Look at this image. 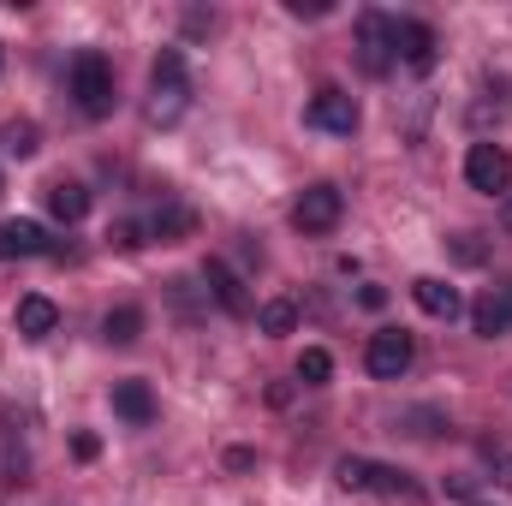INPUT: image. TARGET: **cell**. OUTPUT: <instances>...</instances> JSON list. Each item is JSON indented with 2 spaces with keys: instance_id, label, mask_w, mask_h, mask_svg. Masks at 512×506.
<instances>
[{
  "instance_id": "cell-1",
  "label": "cell",
  "mask_w": 512,
  "mask_h": 506,
  "mask_svg": "<svg viewBox=\"0 0 512 506\" xmlns=\"http://www.w3.org/2000/svg\"><path fill=\"white\" fill-rule=\"evenodd\" d=\"M191 108V72L179 48H161L155 72H149V126H179Z\"/></svg>"
},
{
  "instance_id": "cell-2",
  "label": "cell",
  "mask_w": 512,
  "mask_h": 506,
  "mask_svg": "<svg viewBox=\"0 0 512 506\" xmlns=\"http://www.w3.org/2000/svg\"><path fill=\"white\" fill-rule=\"evenodd\" d=\"M72 96H78V108H84L90 120H108V114H114V66H108L96 48H84V54L72 60Z\"/></svg>"
},
{
  "instance_id": "cell-3",
  "label": "cell",
  "mask_w": 512,
  "mask_h": 506,
  "mask_svg": "<svg viewBox=\"0 0 512 506\" xmlns=\"http://www.w3.org/2000/svg\"><path fill=\"white\" fill-rule=\"evenodd\" d=\"M340 215H346L340 185H310V191L292 203V227H298V233H334V227H340Z\"/></svg>"
},
{
  "instance_id": "cell-4",
  "label": "cell",
  "mask_w": 512,
  "mask_h": 506,
  "mask_svg": "<svg viewBox=\"0 0 512 506\" xmlns=\"http://www.w3.org/2000/svg\"><path fill=\"white\" fill-rule=\"evenodd\" d=\"M465 179H471V191L501 197V191H512V155L501 149V143H471V155H465Z\"/></svg>"
},
{
  "instance_id": "cell-5",
  "label": "cell",
  "mask_w": 512,
  "mask_h": 506,
  "mask_svg": "<svg viewBox=\"0 0 512 506\" xmlns=\"http://www.w3.org/2000/svg\"><path fill=\"white\" fill-rule=\"evenodd\" d=\"M393 18L387 12H364L358 18V66L370 72V78H382V72H393Z\"/></svg>"
},
{
  "instance_id": "cell-6",
  "label": "cell",
  "mask_w": 512,
  "mask_h": 506,
  "mask_svg": "<svg viewBox=\"0 0 512 506\" xmlns=\"http://www.w3.org/2000/svg\"><path fill=\"white\" fill-rule=\"evenodd\" d=\"M393 54H399V66L405 72H435V30L423 24V18H393Z\"/></svg>"
},
{
  "instance_id": "cell-7",
  "label": "cell",
  "mask_w": 512,
  "mask_h": 506,
  "mask_svg": "<svg viewBox=\"0 0 512 506\" xmlns=\"http://www.w3.org/2000/svg\"><path fill=\"white\" fill-rule=\"evenodd\" d=\"M411 334L405 328H382V334H370V352H364V364H370V376L376 381H399L411 370Z\"/></svg>"
},
{
  "instance_id": "cell-8",
  "label": "cell",
  "mask_w": 512,
  "mask_h": 506,
  "mask_svg": "<svg viewBox=\"0 0 512 506\" xmlns=\"http://www.w3.org/2000/svg\"><path fill=\"white\" fill-rule=\"evenodd\" d=\"M304 120L316 131H328V137H352L358 131V102L346 90H316L310 108H304Z\"/></svg>"
},
{
  "instance_id": "cell-9",
  "label": "cell",
  "mask_w": 512,
  "mask_h": 506,
  "mask_svg": "<svg viewBox=\"0 0 512 506\" xmlns=\"http://www.w3.org/2000/svg\"><path fill=\"white\" fill-rule=\"evenodd\" d=\"M471 328L483 334V340H501L512 328V280H501V286H489L477 304H471Z\"/></svg>"
},
{
  "instance_id": "cell-10",
  "label": "cell",
  "mask_w": 512,
  "mask_h": 506,
  "mask_svg": "<svg viewBox=\"0 0 512 506\" xmlns=\"http://www.w3.org/2000/svg\"><path fill=\"white\" fill-rule=\"evenodd\" d=\"M203 280H209V298H215L227 316H251V292H245V280H239L221 256H209V262H203Z\"/></svg>"
},
{
  "instance_id": "cell-11",
  "label": "cell",
  "mask_w": 512,
  "mask_h": 506,
  "mask_svg": "<svg viewBox=\"0 0 512 506\" xmlns=\"http://www.w3.org/2000/svg\"><path fill=\"white\" fill-rule=\"evenodd\" d=\"M60 245L36 227V221H0V262H12V256H54Z\"/></svg>"
},
{
  "instance_id": "cell-12",
  "label": "cell",
  "mask_w": 512,
  "mask_h": 506,
  "mask_svg": "<svg viewBox=\"0 0 512 506\" xmlns=\"http://www.w3.org/2000/svg\"><path fill=\"white\" fill-rule=\"evenodd\" d=\"M411 298H417V310H423V316H435V322H453V316L465 310L459 286H447V280H435V274H423V280L411 286Z\"/></svg>"
},
{
  "instance_id": "cell-13",
  "label": "cell",
  "mask_w": 512,
  "mask_h": 506,
  "mask_svg": "<svg viewBox=\"0 0 512 506\" xmlns=\"http://www.w3.org/2000/svg\"><path fill=\"white\" fill-rule=\"evenodd\" d=\"M42 203H48V215H54V221H66V227L90 215V191H84L78 179H54V185L42 191Z\"/></svg>"
},
{
  "instance_id": "cell-14",
  "label": "cell",
  "mask_w": 512,
  "mask_h": 506,
  "mask_svg": "<svg viewBox=\"0 0 512 506\" xmlns=\"http://www.w3.org/2000/svg\"><path fill=\"white\" fill-rule=\"evenodd\" d=\"M18 334L24 340H48L54 328H60V310H54V298H42V292H30V298H18Z\"/></svg>"
},
{
  "instance_id": "cell-15",
  "label": "cell",
  "mask_w": 512,
  "mask_h": 506,
  "mask_svg": "<svg viewBox=\"0 0 512 506\" xmlns=\"http://www.w3.org/2000/svg\"><path fill=\"white\" fill-rule=\"evenodd\" d=\"M114 411L126 417L131 429H149V423H155V393H149V381H114Z\"/></svg>"
},
{
  "instance_id": "cell-16",
  "label": "cell",
  "mask_w": 512,
  "mask_h": 506,
  "mask_svg": "<svg viewBox=\"0 0 512 506\" xmlns=\"http://www.w3.org/2000/svg\"><path fill=\"white\" fill-rule=\"evenodd\" d=\"M197 233V215L185 209V203H167L155 221H149V239H161V245H179V239H191Z\"/></svg>"
},
{
  "instance_id": "cell-17",
  "label": "cell",
  "mask_w": 512,
  "mask_h": 506,
  "mask_svg": "<svg viewBox=\"0 0 512 506\" xmlns=\"http://www.w3.org/2000/svg\"><path fill=\"white\" fill-rule=\"evenodd\" d=\"M256 328H262V334H292V328H298V304H292V298H268V304L256 310Z\"/></svg>"
},
{
  "instance_id": "cell-18",
  "label": "cell",
  "mask_w": 512,
  "mask_h": 506,
  "mask_svg": "<svg viewBox=\"0 0 512 506\" xmlns=\"http://www.w3.org/2000/svg\"><path fill=\"white\" fill-rule=\"evenodd\" d=\"M102 334H108L114 346H131V340L143 334V310H137V304H120V310H108V322H102Z\"/></svg>"
},
{
  "instance_id": "cell-19",
  "label": "cell",
  "mask_w": 512,
  "mask_h": 506,
  "mask_svg": "<svg viewBox=\"0 0 512 506\" xmlns=\"http://www.w3.org/2000/svg\"><path fill=\"white\" fill-rule=\"evenodd\" d=\"M0 149H6L12 161H30V155H36V126H30V120L6 126V131H0Z\"/></svg>"
},
{
  "instance_id": "cell-20",
  "label": "cell",
  "mask_w": 512,
  "mask_h": 506,
  "mask_svg": "<svg viewBox=\"0 0 512 506\" xmlns=\"http://www.w3.org/2000/svg\"><path fill=\"white\" fill-rule=\"evenodd\" d=\"M328 376H334V358H328L322 346H304V358H298V381H304V387H322Z\"/></svg>"
},
{
  "instance_id": "cell-21",
  "label": "cell",
  "mask_w": 512,
  "mask_h": 506,
  "mask_svg": "<svg viewBox=\"0 0 512 506\" xmlns=\"http://www.w3.org/2000/svg\"><path fill=\"white\" fill-rule=\"evenodd\" d=\"M370 489H376V495H411L405 471H393V465H370Z\"/></svg>"
},
{
  "instance_id": "cell-22",
  "label": "cell",
  "mask_w": 512,
  "mask_h": 506,
  "mask_svg": "<svg viewBox=\"0 0 512 506\" xmlns=\"http://www.w3.org/2000/svg\"><path fill=\"white\" fill-rule=\"evenodd\" d=\"M334 477H340V489H370V459H352V453H346V459L334 465Z\"/></svg>"
},
{
  "instance_id": "cell-23",
  "label": "cell",
  "mask_w": 512,
  "mask_h": 506,
  "mask_svg": "<svg viewBox=\"0 0 512 506\" xmlns=\"http://www.w3.org/2000/svg\"><path fill=\"white\" fill-rule=\"evenodd\" d=\"M108 245L137 251V245H149V227H137V221H114V227H108Z\"/></svg>"
},
{
  "instance_id": "cell-24",
  "label": "cell",
  "mask_w": 512,
  "mask_h": 506,
  "mask_svg": "<svg viewBox=\"0 0 512 506\" xmlns=\"http://www.w3.org/2000/svg\"><path fill=\"white\" fill-rule=\"evenodd\" d=\"M286 12H292V18H328L334 6H328V0H286Z\"/></svg>"
},
{
  "instance_id": "cell-25",
  "label": "cell",
  "mask_w": 512,
  "mask_h": 506,
  "mask_svg": "<svg viewBox=\"0 0 512 506\" xmlns=\"http://www.w3.org/2000/svg\"><path fill=\"white\" fill-rule=\"evenodd\" d=\"M453 251H459V262H483V245H477V233H459V239H453Z\"/></svg>"
},
{
  "instance_id": "cell-26",
  "label": "cell",
  "mask_w": 512,
  "mask_h": 506,
  "mask_svg": "<svg viewBox=\"0 0 512 506\" xmlns=\"http://www.w3.org/2000/svg\"><path fill=\"white\" fill-rule=\"evenodd\" d=\"M72 453H78V459H96V453H102V441H96V435H78V441H72Z\"/></svg>"
},
{
  "instance_id": "cell-27",
  "label": "cell",
  "mask_w": 512,
  "mask_h": 506,
  "mask_svg": "<svg viewBox=\"0 0 512 506\" xmlns=\"http://www.w3.org/2000/svg\"><path fill=\"white\" fill-rule=\"evenodd\" d=\"M495 483L512 489V453H495Z\"/></svg>"
},
{
  "instance_id": "cell-28",
  "label": "cell",
  "mask_w": 512,
  "mask_h": 506,
  "mask_svg": "<svg viewBox=\"0 0 512 506\" xmlns=\"http://www.w3.org/2000/svg\"><path fill=\"white\" fill-rule=\"evenodd\" d=\"M358 304H364V310H382L387 292H382V286H364V292H358Z\"/></svg>"
}]
</instances>
